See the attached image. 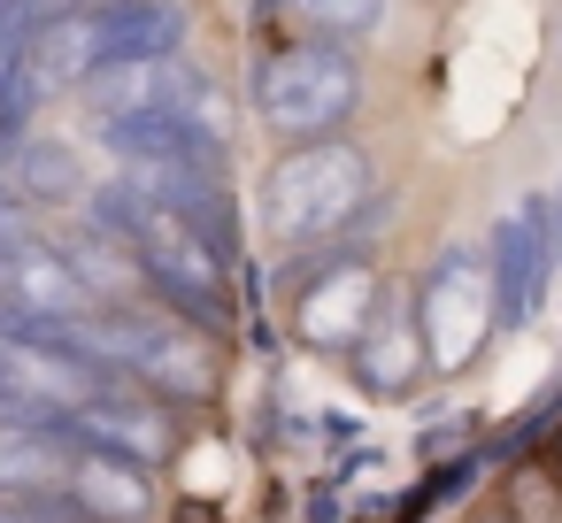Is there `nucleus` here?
Returning a JSON list of instances; mask_svg holds the SVG:
<instances>
[{
  "label": "nucleus",
  "instance_id": "f257e3e1",
  "mask_svg": "<svg viewBox=\"0 0 562 523\" xmlns=\"http://www.w3.org/2000/svg\"><path fill=\"white\" fill-rule=\"evenodd\" d=\"M378 193V170H370V147H355L347 132L339 139H308L293 155L270 162L262 193H255V224L278 239V247H316V239H339L362 224Z\"/></svg>",
  "mask_w": 562,
  "mask_h": 523
},
{
  "label": "nucleus",
  "instance_id": "f03ea898",
  "mask_svg": "<svg viewBox=\"0 0 562 523\" xmlns=\"http://www.w3.org/2000/svg\"><path fill=\"white\" fill-rule=\"evenodd\" d=\"M247 109H255V124H262L270 139H293V147L339 139V132L355 124V109H362V70H355V55L331 47V39H293V47L255 55V70H247Z\"/></svg>",
  "mask_w": 562,
  "mask_h": 523
},
{
  "label": "nucleus",
  "instance_id": "7ed1b4c3",
  "mask_svg": "<svg viewBox=\"0 0 562 523\" xmlns=\"http://www.w3.org/2000/svg\"><path fill=\"white\" fill-rule=\"evenodd\" d=\"M408 323H416L431 369H470V362L485 354V339H493L485 262H477L470 247H447V254L424 270V285H416V300H408Z\"/></svg>",
  "mask_w": 562,
  "mask_h": 523
},
{
  "label": "nucleus",
  "instance_id": "20e7f679",
  "mask_svg": "<svg viewBox=\"0 0 562 523\" xmlns=\"http://www.w3.org/2000/svg\"><path fill=\"white\" fill-rule=\"evenodd\" d=\"M485 293H493V331H524L547 300V277H554V224H547V201H516L493 231H485Z\"/></svg>",
  "mask_w": 562,
  "mask_h": 523
},
{
  "label": "nucleus",
  "instance_id": "39448f33",
  "mask_svg": "<svg viewBox=\"0 0 562 523\" xmlns=\"http://www.w3.org/2000/svg\"><path fill=\"white\" fill-rule=\"evenodd\" d=\"M63 439H70V446H93V454H109V462H132V469H155V462L178 454L186 423H178V408H162V400H147V393H101V400H86L78 416H63Z\"/></svg>",
  "mask_w": 562,
  "mask_h": 523
},
{
  "label": "nucleus",
  "instance_id": "423d86ee",
  "mask_svg": "<svg viewBox=\"0 0 562 523\" xmlns=\"http://www.w3.org/2000/svg\"><path fill=\"white\" fill-rule=\"evenodd\" d=\"M86 32H93V78L139 70V62H178L186 9L178 0H101V9H86Z\"/></svg>",
  "mask_w": 562,
  "mask_h": 523
},
{
  "label": "nucleus",
  "instance_id": "0eeeda50",
  "mask_svg": "<svg viewBox=\"0 0 562 523\" xmlns=\"http://www.w3.org/2000/svg\"><path fill=\"white\" fill-rule=\"evenodd\" d=\"M378 308H385L378 270H370V262H339V270H324V277L301 285V300H293V331H301L316 354H347V346L370 331Z\"/></svg>",
  "mask_w": 562,
  "mask_h": 523
},
{
  "label": "nucleus",
  "instance_id": "6e6552de",
  "mask_svg": "<svg viewBox=\"0 0 562 523\" xmlns=\"http://www.w3.org/2000/svg\"><path fill=\"white\" fill-rule=\"evenodd\" d=\"M55 500H63L78 523H155V477L132 469V462H109V454H93V446H70Z\"/></svg>",
  "mask_w": 562,
  "mask_h": 523
},
{
  "label": "nucleus",
  "instance_id": "1a4fd4ad",
  "mask_svg": "<svg viewBox=\"0 0 562 523\" xmlns=\"http://www.w3.org/2000/svg\"><path fill=\"white\" fill-rule=\"evenodd\" d=\"M339 362H347V377H355L362 400H408V393L424 385V369H431V362H424V339H416V323H408V308H393V300L370 316V331H362Z\"/></svg>",
  "mask_w": 562,
  "mask_h": 523
},
{
  "label": "nucleus",
  "instance_id": "9d476101",
  "mask_svg": "<svg viewBox=\"0 0 562 523\" xmlns=\"http://www.w3.org/2000/svg\"><path fill=\"white\" fill-rule=\"evenodd\" d=\"M293 9H301V24H316V39L347 47V39L378 32V16H385V0H293Z\"/></svg>",
  "mask_w": 562,
  "mask_h": 523
},
{
  "label": "nucleus",
  "instance_id": "9b49d317",
  "mask_svg": "<svg viewBox=\"0 0 562 523\" xmlns=\"http://www.w3.org/2000/svg\"><path fill=\"white\" fill-rule=\"evenodd\" d=\"M16 178H24V201H55V193L78 185L70 155H63L55 139H16Z\"/></svg>",
  "mask_w": 562,
  "mask_h": 523
},
{
  "label": "nucleus",
  "instance_id": "f8f14e48",
  "mask_svg": "<svg viewBox=\"0 0 562 523\" xmlns=\"http://www.w3.org/2000/svg\"><path fill=\"white\" fill-rule=\"evenodd\" d=\"M86 0H16V16L24 24H63V16H78Z\"/></svg>",
  "mask_w": 562,
  "mask_h": 523
},
{
  "label": "nucleus",
  "instance_id": "ddd939ff",
  "mask_svg": "<svg viewBox=\"0 0 562 523\" xmlns=\"http://www.w3.org/2000/svg\"><path fill=\"white\" fill-rule=\"evenodd\" d=\"M547 224H554V262H562V185H554V201H547Z\"/></svg>",
  "mask_w": 562,
  "mask_h": 523
},
{
  "label": "nucleus",
  "instance_id": "4468645a",
  "mask_svg": "<svg viewBox=\"0 0 562 523\" xmlns=\"http://www.w3.org/2000/svg\"><path fill=\"white\" fill-rule=\"evenodd\" d=\"M0 16H16V0H0Z\"/></svg>",
  "mask_w": 562,
  "mask_h": 523
}]
</instances>
